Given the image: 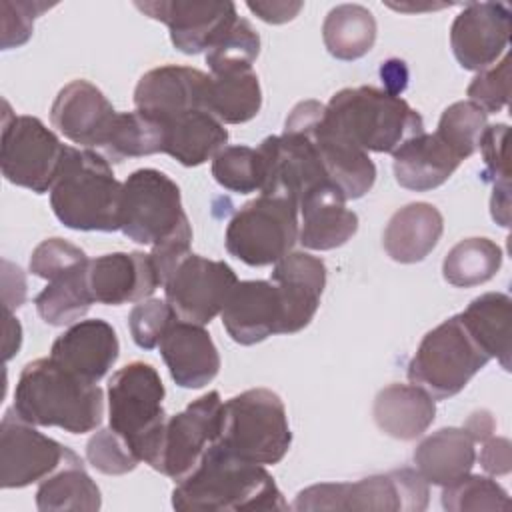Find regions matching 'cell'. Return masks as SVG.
I'll use <instances>...</instances> for the list:
<instances>
[{
    "label": "cell",
    "mask_w": 512,
    "mask_h": 512,
    "mask_svg": "<svg viewBox=\"0 0 512 512\" xmlns=\"http://www.w3.org/2000/svg\"><path fill=\"white\" fill-rule=\"evenodd\" d=\"M12 410L32 426L86 434L102 424L104 392L48 356L22 368Z\"/></svg>",
    "instance_id": "cell-2"
},
{
    "label": "cell",
    "mask_w": 512,
    "mask_h": 512,
    "mask_svg": "<svg viewBox=\"0 0 512 512\" xmlns=\"http://www.w3.org/2000/svg\"><path fill=\"white\" fill-rule=\"evenodd\" d=\"M376 426L396 440H416L436 418V400L414 384L382 388L372 406Z\"/></svg>",
    "instance_id": "cell-28"
},
{
    "label": "cell",
    "mask_w": 512,
    "mask_h": 512,
    "mask_svg": "<svg viewBox=\"0 0 512 512\" xmlns=\"http://www.w3.org/2000/svg\"><path fill=\"white\" fill-rule=\"evenodd\" d=\"M88 260L90 258L76 244L62 238H48L32 250L30 272L38 278L52 280L64 272L86 264Z\"/></svg>",
    "instance_id": "cell-44"
},
{
    "label": "cell",
    "mask_w": 512,
    "mask_h": 512,
    "mask_svg": "<svg viewBox=\"0 0 512 512\" xmlns=\"http://www.w3.org/2000/svg\"><path fill=\"white\" fill-rule=\"evenodd\" d=\"M214 444L246 462L278 464L292 444L284 402L268 388H250L228 398L222 402Z\"/></svg>",
    "instance_id": "cell-5"
},
{
    "label": "cell",
    "mask_w": 512,
    "mask_h": 512,
    "mask_svg": "<svg viewBox=\"0 0 512 512\" xmlns=\"http://www.w3.org/2000/svg\"><path fill=\"white\" fill-rule=\"evenodd\" d=\"M442 506L448 512H498L510 510V498L496 480L480 474H466L460 480L442 486Z\"/></svg>",
    "instance_id": "cell-39"
},
{
    "label": "cell",
    "mask_w": 512,
    "mask_h": 512,
    "mask_svg": "<svg viewBox=\"0 0 512 512\" xmlns=\"http://www.w3.org/2000/svg\"><path fill=\"white\" fill-rule=\"evenodd\" d=\"M490 212H492V218L500 226H504V228L510 226V188H496V190H492Z\"/></svg>",
    "instance_id": "cell-53"
},
{
    "label": "cell",
    "mask_w": 512,
    "mask_h": 512,
    "mask_svg": "<svg viewBox=\"0 0 512 512\" xmlns=\"http://www.w3.org/2000/svg\"><path fill=\"white\" fill-rule=\"evenodd\" d=\"M2 266H4V274H2L4 310L12 312L14 308L22 306V302L26 300V280L22 270L18 266H12L8 260H4Z\"/></svg>",
    "instance_id": "cell-50"
},
{
    "label": "cell",
    "mask_w": 512,
    "mask_h": 512,
    "mask_svg": "<svg viewBox=\"0 0 512 512\" xmlns=\"http://www.w3.org/2000/svg\"><path fill=\"white\" fill-rule=\"evenodd\" d=\"M392 158L396 182L414 192L442 186L462 164V158L436 132L406 140Z\"/></svg>",
    "instance_id": "cell-26"
},
{
    "label": "cell",
    "mask_w": 512,
    "mask_h": 512,
    "mask_svg": "<svg viewBox=\"0 0 512 512\" xmlns=\"http://www.w3.org/2000/svg\"><path fill=\"white\" fill-rule=\"evenodd\" d=\"M116 330L100 318L78 320L52 344L50 358L80 378L98 384L118 360Z\"/></svg>",
    "instance_id": "cell-23"
},
{
    "label": "cell",
    "mask_w": 512,
    "mask_h": 512,
    "mask_svg": "<svg viewBox=\"0 0 512 512\" xmlns=\"http://www.w3.org/2000/svg\"><path fill=\"white\" fill-rule=\"evenodd\" d=\"M298 204L292 198L260 194L228 222L226 250L248 266H270L298 242Z\"/></svg>",
    "instance_id": "cell-9"
},
{
    "label": "cell",
    "mask_w": 512,
    "mask_h": 512,
    "mask_svg": "<svg viewBox=\"0 0 512 512\" xmlns=\"http://www.w3.org/2000/svg\"><path fill=\"white\" fill-rule=\"evenodd\" d=\"M114 106L88 80L68 82L52 102V126L70 142L90 150H100L116 118Z\"/></svg>",
    "instance_id": "cell-20"
},
{
    "label": "cell",
    "mask_w": 512,
    "mask_h": 512,
    "mask_svg": "<svg viewBox=\"0 0 512 512\" xmlns=\"http://www.w3.org/2000/svg\"><path fill=\"white\" fill-rule=\"evenodd\" d=\"M188 226L180 188L170 176L156 168H140L122 182L120 230L126 238L158 246Z\"/></svg>",
    "instance_id": "cell-10"
},
{
    "label": "cell",
    "mask_w": 512,
    "mask_h": 512,
    "mask_svg": "<svg viewBox=\"0 0 512 512\" xmlns=\"http://www.w3.org/2000/svg\"><path fill=\"white\" fill-rule=\"evenodd\" d=\"M512 28V12L502 2H470L454 18L450 46L466 70H484L504 54Z\"/></svg>",
    "instance_id": "cell-17"
},
{
    "label": "cell",
    "mask_w": 512,
    "mask_h": 512,
    "mask_svg": "<svg viewBox=\"0 0 512 512\" xmlns=\"http://www.w3.org/2000/svg\"><path fill=\"white\" fill-rule=\"evenodd\" d=\"M172 506L180 512L288 510L280 488L262 464L240 460L212 444L198 466L176 482Z\"/></svg>",
    "instance_id": "cell-1"
},
{
    "label": "cell",
    "mask_w": 512,
    "mask_h": 512,
    "mask_svg": "<svg viewBox=\"0 0 512 512\" xmlns=\"http://www.w3.org/2000/svg\"><path fill=\"white\" fill-rule=\"evenodd\" d=\"M88 262L48 280L46 288L34 298L40 318L50 326H72L86 316L94 298L86 278Z\"/></svg>",
    "instance_id": "cell-36"
},
{
    "label": "cell",
    "mask_w": 512,
    "mask_h": 512,
    "mask_svg": "<svg viewBox=\"0 0 512 512\" xmlns=\"http://www.w3.org/2000/svg\"><path fill=\"white\" fill-rule=\"evenodd\" d=\"M176 320V314L172 312L170 304L160 298H146L140 300L128 316V328L132 334V340L142 350H152L160 344L162 336L170 328V324Z\"/></svg>",
    "instance_id": "cell-43"
},
{
    "label": "cell",
    "mask_w": 512,
    "mask_h": 512,
    "mask_svg": "<svg viewBox=\"0 0 512 512\" xmlns=\"http://www.w3.org/2000/svg\"><path fill=\"white\" fill-rule=\"evenodd\" d=\"M344 194L332 184H322L298 202V242L308 250H334L358 230V216L346 208Z\"/></svg>",
    "instance_id": "cell-25"
},
{
    "label": "cell",
    "mask_w": 512,
    "mask_h": 512,
    "mask_svg": "<svg viewBox=\"0 0 512 512\" xmlns=\"http://www.w3.org/2000/svg\"><path fill=\"white\" fill-rule=\"evenodd\" d=\"M86 458L98 472L108 476L128 474L140 464V458L134 454V450L110 426L98 430L88 440Z\"/></svg>",
    "instance_id": "cell-42"
},
{
    "label": "cell",
    "mask_w": 512,
    "mask_h": 512,
    "mask_svg": "<svg viewBox=\"0 0 512 512\" xmlns=\"http://www.w3.org/2000/svg\"><path fill=\"white\" fill-rule=\"evenodd\" d=\"M4 316H6V340H4V358L10 360L18 348H20V342H22V326L18 322V318L12 316V312H6L4 310Z\"/></svg>",
    "instance_id": "cell-54"
},
{
    "label": "cell",
    "mask_w": 512,
    "mask_h": 512,
    "mask_svg": "<svg viewBox=\"0 0 512 512\" xmlns=\"http://www.w3.org/2000/svg\"><path fill=\"white\" fill-rule=\"evenodd\" d=\"M246 6L264 22L268 24H284L302 10V2H286V0H272V2H246Z\"/></svg>",
    "instance_id": "cell-49"
},
{
    "label": "cell",
    "mask_w": 512,
    "mask_h": 512,
    "mask_svg": "<svg viewBox=\"0 0 512 512\" xmlns=\"http://www.w3.org/2000/svg\"><path fill=\"white\" fill-rule=\"evenodd\" d=\"M134 6L152 20L166 24L172 44L184 54L208 52L238 20L236 4L228 0H152Z\"/></svg>",
    "instance_id": "cell-16"
},
{
    "label": "cell",
    "mask_w": 512,
    "mask_h": 512,
    "mask_svg": "<svg viewBox=\"0 0 512 512\" xmlns=\"http://www.w3.org/2000/svg\"><path fill=\"white\" fill-rule=\"evenodd\" d=\"M506 138H508V126L506 124H492L486 126L478 148L484 158V180L492 184V190L496 188H510V168H508V154H506Z\"/></svg>",
    "instance_id": "cell-47"
},
{
    "label": "cell",
    "mask_w": 512,
    "mask_h": 512,
    "mask_svg": "<svg viewBox=\"0 0 512 512\" xmlns=\"http://www.w3.org/2000/svg\"><path fill=\"white\" fill-rule=\"evenodd\" d=\"M260 54V36L246 18H240L206 52L210 74L248 70Z\"/></svg>",
    "instance_id": "cell-38"
},
{
    "label": "cell",
    "mask_w": 512,
    "mask_h": 512,
    "mask_svg": "<svg viewBox=\"0 0 512 512\" xmlns=\"http://www.w3.org/2000/svg\"><path fill=\"white\" fill-rule=\"evenodd\" d=\"M164 384L148 362H130L108 382V422L134 450L140 462L154 464L168 420L162 400Z\"/></svg>",
    "instance_id": "cell-6"
},
{
    "label": "cell",
    "mask_w": 512,
    "mask_h": 512,
    "mask_svg": "<svg viewBox=\"0 0 512 512\" xmlns=\"http://www.w3.org/2000/svg\"><path fill=\"white\" fill-rule=\"evenodd\" d=\"M466 94L470 96V102L478 104L486 114L506 108L510 98V58L504 56L500 62L480 70Z\"/></svg>",
    "instance_id": "cell-45"
},
{
    "label": "cell",
    "mask_w": 512,
    "mask_h": 512,
    "mask_svg": "<svg viewBox=\"0 0 512 512\" xmlns=\"http://www.w3.org/2000/svg\"><path fill=\"white\" fill-rule=\"evenodd\" d=\"M210 74L190 68L166 64L148 70L136 84V110L166 122L190 110H208Z\"/></svg>",
    "instance_id": "cell-18"
},
{
    "label": "cell",
    "mask_w": 512,
    "mask_h": 512,
    "mask_svg": "<svg viewBox=\"0 0 512 512\" xmlns=\"http://www.w3.org/2000/svg\"><path fill=\"white\" fill-rule=\"evenodd\" d=\"M160 356L180 388H202L220 370V354L208 330L200 324L174 320L162 336Z\"/></svg>",
    "instance_id": "cell-24"
},
{
    "label": "cell",
    "mask_w": 512,
    "mask_h": 512,
    "mask_svg": "<svg viewBox=\"0 0 512 512\" xmlns=\"http://www.w3.org/2000/svg\"><path fill=\"white\" fill-rule=\"evenodd\" d=\"M78 460L64 444L44 436L14 410L0 424V486L24 488L42 482L64 464Z\"/></svg>",
    "instance_id": "cell-15"
},
{
    "label": "cell",
    "mask_w": 512,
    "mask_h": 512,
    "mask_svg": "<svg viewBox=\"0 0 512 512\" xmlns=\"http://www.w3.org/2000/svg\"><path fill=\"white\" fill-rule=\"evenodd\" d=\"M54 4L26 2V0H2L0 2V24H2V48H18L32 36L34 20Z\"/></svg>",
    "instance_id": "cell-46"
},
{
    "label": "cell",
    "mask_w": 512,
    "mask_h": 512,
    "mask_svg": "<svg viewBox=\"0 0 512 512\" xmlns=\"http://www.w3.org/2000/svg\"><path fill=\"white\" fill-rule=\"evenodd\" d=\"M324 110L326 104L318 100L298 102L284 122V132L302 134L312 142L330 182L346 200L362 198L374 186L376 166L368 152L328 126Z\"/></svg>",
    "instance_id": "cell-11"
},
{
    "label": "cell",
    "mask_w": 512,
    "mask_h": 512,
    "mask_svg": "<svg viewBox=\"0 0 512 512\" xmlns=\"http://www.w3.org/2000/svg\"><path fill=\"white\" fill-rule=\"evenodd\" d=\"M474 444L464 428H440L416 446L412 460L428 484L448 486L470 474L476 462Z\"/></svg>",
    "instance_id": "cell-29"
},
{
    "label": "cell",
    "mask_w": 512,
    "mask_h": 512,
    "mask_svg": "<svg viewBox=\"0 0 512 512\" xmlns=\"http://www.w3.org/2000/svg\"><path fill=\"white\" fill-rule=\"evenodd\" d=\"M222 400L216 390L196 398L182 412L170 416L162 430L158 456L152 468L176 482L188 476L204 452L216 442Z\"/></svg>",
    "instance_id": "cell-14"
},
{
    "label": "cell",
    "mask_w": 512,
    "mask_h": 512,
    "mask_svg": "<svg viewBox=\"0 0 512 512\" xmlns=\"http://www.w3.org/2000/svg\"><path fill=\"white\" fill-rule=\"evenodd\" d=\"M166 132L162 122L134 110L118 112L110 132L98 150L108 162H122L126 158H140L164 152Z\"/></svg>",
    "instance_id": "cell-35"
},
{
    "label": "cell",
    "mask_w": 512,
    "mask_h": 512,
    "mask_svg": "<svg viewBox=\"0 0 512 512\" xmlns=\"http://www.w3.org/2000/svg\"><path fill=\"white\" fill-rule=\"evenodd\" d=\"M236 284V272L224 260L190 252L162 288L178 320L206 326L222 312Z\"/></svg>",
    "instance_id": "cell-13"
},
{
    "label": "cell",
    "mask_w": 512,
    "mask_h": 512,
    "mask_svg": "<svg viewBox=\"0 0 512 512\" xmlns=\"http://www.w3.org/2000/svg\"><path fill=\"white\" fill-rule=\"evenodd\" d=\"M270 280L276 284L284 308V334L306 328L326 286V266L308 252H288L274 264Z\"/></svg>",
    "instance_id": "cell-22"
},
{
    "label": "cell",
    "mask_w": 512,
    "mask_h": 512,
    "mask_svg": "<svg viewBox=\"0 0 512 512\" xmlns=\"http://www.w3.org/2000/svg\"><path fill=\"white\" fill-rule=\"evenodd\" d=\"M376 18L360 4H340L328 12L322 24L326 50L338 60H358L376 42Z\"/></svg>",
    "instance_id": "cell-32"
},
{
    "label": "cell",
    "mask_w": 512,
    "mask_h": 512,
    "mask_svg": "<svg viewBox=\"0 0 512 512\" xmlns=\"http://www.w3.org/2000/svg\"><path fill=\"white\" fill-rule=\"evenodd\" d=\"M122 182L96 150L66 146L62 166L50 188L54 216L72 230H120Z\"/></svg>",
    "instance_id": "cell-3"
},
{
    "label": "cell",
    "mask_w": 512,
    "mask_h": 512,
    "mask_svg": "<svg viewBox=\"0 0 512 512\" xmlns=\"http://www.w3.org/2000/svg\"><path fill=\"white\" fill-rule=\"evenodd\" d=\"M262 108V88L252 68L210 74L208 112L222 124L252 120Z\"/></svg>",
    "instance_id": "cell-34"
},
{
    "label": "cell",
    "mask_w": 512,
    "mask_h": 512,
    "mask_svg": "<svg viewBox=\"0 0 512 512\" xmlns=\"http://www.w3.org/2000/svg\"><path fill=\"white\" fill-rule=\"evenodd\" d=\"M228 336L252 346L272 334H284L282 298L272 280H242L230 292L222 312Z\"/></svg>",
    "instance_id": "cell-19"
},
{
    "label": "cell",
    "mask_w": 512,
    "mask_h": 512,
    "mask_svg": "<svg viewBox=\"0 0 512 512\" xmlns=\"http://www.w3.org/2000/svg\"><path fill=\"white\" fill-rule=\"evenodd\" d=\"M502 266V248L490 238H464L454 244L442 262V276L456 288H472L496 276Z\"/></svg>",
    "instance_id": "cell-37"
},
{
    "label": "cell",
    "mask_w": 512,
    "mask_h": 512,
    "mask_svg": "<svg viewBox=\"0 0 512 512\" xmlns=\"http://www.w3.org/2000/svg\"><path fill=\"white\" fill-rule=\"evenodd\" d=\"M510 440L490 436L482 442L480 450V464L482 468L492 476H504L512 468V452H510Z\"/></svg>",
    "instance_id": "cell-48"
},
{
    "label": "cell",
    "mask_w": 512,
    "mask_h": 512,
    "mask_svg": "<svg viewBox=\"0 0 512 512\" xmlns=\"http://www.w3.org/2000/svg\"><path fill=\"white\" fill-rule=\"evenodd\" d=\"M458 316L490 360L496 358L504 370H510V296L502 292H486L474 298Z\"/></svg>",
    "instance_id": "cell-31"
},
{
    "label": "cell",
    "mask_w": 512,
    "mask_h": 512,
    "mask_svg": "<svg viewBox=\"0 0 512 512\" xmlns=\"http://www.w3.org/2000/svg\"><path fill=\"white\" fill-rule=\"evenodd\" d=\"M162 126L166 132L164 154L188 168L212 160L228 142V130L208 110L178 114Z\"/></svg>",
    "instance_id": "cell-30"
},
{
    "label": "cell",
    "mask_w": 512,
    "mask_h": 512,
    "mask_svg": "<svg viewBox=\"0 0 512 512\" xmlns=\"http://www.w3.org/2000/svg\"><path fill=\"white\" fill-rule=\"evenodd\" d=\"M36 506L42 512H96L102 506V494L78 458L40 482Z\"/></svg>",
    "instance_id": "cell-33"
},
{
    "label": "cell",
    "mask_w": 512,
    "mask_h": 512,
    "mask_svg": "<svg viewBox=\"0 0 512 512\" xmlns=\"http://www.w3.org/2000/svg\"><path fill=\"white\" fill-rule=\"evenodd\" d=\"M324 118L364 152L394 154L406 140L424 132L422 116L404 98L374 86L336 92Z\"/></svg>",
    "instance_id": "cell-4"
},
{
    "label": "cell",
    "mask_w": 512,
    "mask_h": 512,
    "mask_svg": "<svg viewBox=\"0 0 512 512\" xmlns=\"http://www.w3.org/2000/svg\"><path fill=\"white\" fill-rule=\"evenodd\" d=\"M488 362L490 356L456 314L422 338L406 374L410 384L420 386L434 400H444L458 394Z\"/></svg>",
    "instance_id": "cell-8"
},
{
    "label": "cell",
    "mask_w": 512,
    "mask_h": 512,
    "mask_svg": "<svg viewBox=\"0 0 512 512\" xmlns=\"http://www.w3.org/2000/svg\"><path fill=\"white\" fill-rule=\"evenodd\" d=\"M494 418L488 410H478L474 414H470V418L464 424V430L470 434V438L474 442H484L486 438H490L494 434Z\"/></svg>",
    "instance_id": "cell-51"
},
{
    "label": "cell",
    "mask_w": 512,
    "mask_h": 512,
    "mask_svg": "<svg viewBox=\"0 0 512 512\" xmlns=\"http://www.w3.org/2000/svg\"><path fill=\"white\" fill-rule=\"evenodd\" d=\"M430 500L428 482L416 468L374 474L358 482H324L298 492L292 510L422 512Z\"/></svg>",
    "instance_id": "cell-7"
},
{
    "label": "cell",
    "mask_w": 512,
    "mask_h": 512,
    "mask_svg": "<svg viewBox=\"0 0 512 512\" xmlns=\"http://www.w3.org/2000/svg\"><path fill=\"white\" fill-rule=\"evenodd\" d=\"M382 80H386V92L398 96V92L404 90L406 86V80H408V72H406V66L402 60H388L382 70Z\"/></svg>",
    "instance_id": "cell-52"
},
{
    "label": "cell",
    "mask_w": 512,
    "mask_h": 512,
    "mask_svg": "<svg viewBox=\"0 0 512 512\" xmlns=\"http://www.w3.org/2000/svg\"><path fill=\"white\" fill-rule=\"evenodd\" d=\"M88 288L98 304L140 302L162 286L150 254L110 252L88 260Z\"/></svg>",
    "instance_id": "cell-21"
},
{
    "label": "cell",
    "mask_w": 512,
    "mask_h": 512,
    "mask_svg": "<svg viewBox=\"0 0 512 512\" xmlns=\"http://www.w3.org/2000/svg\"><path fill=\"white\" fill-rule=\"evenodd\" d=\"M488 126V114L470 100L450 104L438 122L436 134L462 158H470L478 150L480 136Z\"/></svg>",
    "instance_id": "cell-40"
},
{
    "label": "cell",
    "mask_w": 512,
    "mask_h": 512,
    "mask_svg": "<svg viewBox=\"0 0 512 512\" xmlns=\"http://www.w3.org/2000/svg\"><path fill=\"white\" fill-rule=\"evenodd\" d=\"M66 144L36 116L12 114L4 102L0 166L8 182L36 194L50 192L62 166Z\"/></svg>",
    "instance_id": "cell-12"
},
{
    "label": "cell",
    "mask_w": 512,
    "mask_h": 512,
    "mask_svg": "<svg viewBox=\"0 0 512 512\" xmlns=\"http://www.w3.org/2000/svg\"><path fill=\"white\" fill-rule=\"evenodd\" d=\"M444 218L434 204L412 202L396 210L382 236L386 254L400 264L422 262L438 244Z\"/></svg>",
    "instance_id": "cell-27"
},
{
    "label": "cell",
    "mask_w": 512,
    "mask_h": 512,
    "mask_svg": "<svg viewBox=\"0 0 512 512\" xmlns=\"http://www.w3.org/2000/svg\"><path fill=\"white\" fill-rule=\"evenodd\" d=\"M214 180L236 194H250L262 188V160L256 148L224 146L212 158Z\"/></svg>",
    "instance_id": "cell-41"
}]
</instances>
